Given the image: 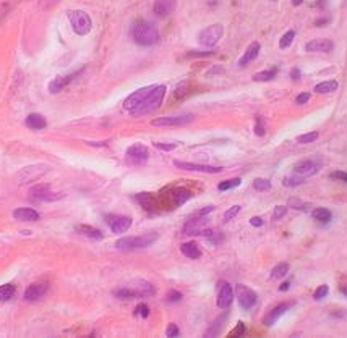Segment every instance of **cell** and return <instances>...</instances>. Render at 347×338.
<instances>
[{
  "label": "cell",
  "mask_w": 347,
  "mask_h": 338,
  "mask_svg": "<svg viewBox=\"0 0 347 338\" xmlns=\"http://www.w3.org/2000/svg\"><path fill=\"white\" fill-rule=\"evenodd\" d=\"M166 91H167V88L164 84L155 86L149 94L141 100V104H138L133 110L130 112V115L143 117V115H149V114H152V112H156L161 107L162 100H164Z\"/></svg>",
  "instance_id": "cell-1"
},
{
  "label": "cell",
  "mask_w": 347,
  "mask_h": 338,
  "mask_svg": "<svg viewBox=\"0 0 347 338\" xmlns=\"http://www.w3.org/2000/svg\"><path fill=\"white\" fill-rule=\"evenodd\" d=\"M131 39L135 40V44L138 46H155L159 43V31L158 28L149 23V22H138L131 28Z\"/></svg>",
  "instance_id": "cell-2"
},
{
  "label": "cell",
  "mask_w": 347,
  "mask_h": 338,
  "mask_svg": "<svg viewBox=\"0 0 347 338\" xmlns=\"http://www.w3.org/2000/svg\"><path fill=\"white\" fill-rule=\"evenodd\" d=\"M152 294H156V288L149 282H138L135 285L122 286V288L114 290V296H117L119 300H130V301L138 298H148V296Z\"/></svg>",
  "instance_id": "cell-3"
},
{
  "label": "cell",
  "mask_w": 347,
  "mask_h": 338,
  "mask_svg": "<svg viewBox=\"0 0 347 338\" xmlns=\"http://www.w3.org/2000/svg\"><path fill=\"white\" fill-rule=\"evenodd\" d=\"M158 233L155 231H149V233H145V235H140V237H125V238H120L117 240L115 243V248L120 249V251H135V249H143V248H148L152 243L158 241Z\"/></svg>",
  "instance_id": "cell-4"
},
{
  "label": "cell",
  "mask_w": 347,
  "mask_h": 338,
  "mask_svg": "<svg viewBox=\"0 0 347 338\" xmlns=\"http://www.w3.org/2000/svg\"><path fill=\"white\" fill-rule=\"evenodd\" d=\"M68 19H70L71 28H73V31L78 36H86L91 31V28H93V22H91L89 15L83 12V10H70Z\"/></svg>",
  "instance_id": "cell-5"
},
{
  "label": "cell",
  "mask_w": 347,
  "mask_h": 338,
  "mask_svg": "<svg viewBox=\"0 0 347 338\" xmlns=\"http://www.w3.org/2000/svg\"><path fill=\"white\" fill-rule=\"evenodd\" d=\"M222 34H224V26L222 25H219V23L211 25V26L203 29L198 34V43L203 47H214L221 40Z\"/></svg>",
  "instance_id": "cell-6"
},
{
  "label": "cell",
  "mask_w": 347,
  "mask_h": 338,
  "mask_svg": "<svg viewBox=\"0 0 347 338\" xmlns=\"http://www.w3.org/2000/svg\"><path fill=\"white\" fill-rule=\"evenodd\" d=\"M29 196L36 201H43V202H55L65 198L64 193H57L52 191V188L49 184H37V186H33L29 189Z\"/></svg>",
  "instance_id": "cell-7"
},
{
  "label": "cell",
  "mask_w": 347,
  "mask_h": 338,
  "mask_svg": "<svg viewBox=\"0 0 347 338\" xmlns=\"http://www.w3.org/2000/svg\"><path fill=\"white\" fill-rule=\"evenodd\" d=\"M149 159V151L146 146L143 144H133L127 149V154H125V162L128 165H133V167H140V165H145Z\"/></svg>",
  "instance_id": "cell-8"
},
{
  "label": "cell",
  "mask_w": 347,
  "mask_h": 338,
  "mask_svg": "<svg viewBox=\"0 0 347 338\" xmlns=\"http://www.w3.org/2000/svg\"><path fill=\"white\" fill-rule=\"evenodd\" d=\"M236 298H237V301H239L242 309L248 311V309H252L255 304H257L258 296H257V293H255L252 288H248L247 285L239 283L236 286Z\"/></svg>",
  "instance_id": "cell-9"
},
{
  "label": "cell",
  "mask_w": 347,
  "mask_h": 338,
  "mask_svg": "<svg viewBox=\"0 0 347 338\" xmlns=\"http://www.w3.org/2000/svg\"><path fill=\"white\" fill-rule=\"evenodd\" d=\"M47 165H31V167H25L22 172L16 175V180L20 184H25V183H31V181H36L39 180L41 177L44 175V173L47 172Z\"/></svg>",
  "instance_id": "cell-10"
},
{
  "label": "cell",
  "mask_w": 347,
  "mask_h": 338,
  "mask_svg": "<svg viewBox=\"0 0 347 338\" xmlns=\"http://www.w3.org/2000/svg\"><path fill=\"white\" fill-rule=\"evenodd\" d=\"M106 223L109 228L114 233H125L131 227V219L127 215H119V214H109L106 215Z\"/></svg>",
  "instance_id": "cell-11"
},
{
  "label": "cell",
  "mask_w": 347,
  "mask_h": 338,
  "mask_svg": "<svg viewBox=\"0 0 347 338\" xmlns=\"http://www.w3.org/2000/svg\"><path fill=\"white\" fill-rule=\"evenodd\" d=\"M174 167L187 172H198V173H208V175H216L222 172V167H213V165H201V163H191V162H182L174 160Z\"/></svg>",
  "instance_id": "cell-12"
},
{
  "label": "cell",
  "mask_w": 347,
  "mask_h": 338,
  "mask_svg": "<svg viewBox=\"0 0 347 338\" xmlns=\"http://www.w3.org/2000/svg\"><path fill=\"white\" fill-rule=\"evenodd\" d=\"M195 120L193 115H179V117H161L151 121L152 126H187Z\"/></svg>",
  "instance_id": "cell-13"
},
{
  "label": "cell",
  "mask_w": 347,
  "mask_h": 338,
  "mask_svg": "<svg viewBox=\"0 0 347 338\" xmlns=\"http://www.w3.org/2000/svg\"><path fill=\"white\" fill-rule=\"evenodd\" d=\"M294 172L300 177L309 178V177H313L320 172V163L316 160H312V159H305V160H300V162L295 163Z\"/></svg>",
  "instance_id": "cell-14"
},
{
  "label": "cell",
  "mask_w": 347,
  "mask_h": 338,
  "mask_svg": "<svg viewBox=\"0 0 347 338\" xmlns=\"http://www.w3.org/2000/svg\"><path fill=\"white\" fill-rule=\"evenodd\" d=\"M49 291V283L47 282H34L26 288L25 291V300L29 303H34L41 298H44V294Z\"/></svg>",
  "instance_id": "cell-15"
},
{
  "label": "cell",
  "mask_w": 347,
  "mask_h": 338,
  "mask_svg": "<svg viewBox=\"0 0 347 338\" xmlns=\"http://www.w3.org/2000/svg\"><path fill=\"white\" fill-rule=\"evenodd\" d=\"M334 49V43L331 39H326V37H321V39H312L310 43L305 46V50L307 52H321V54H330L333 52Z\"/></svg>",
  "instance_id": "cell-16"
},
{
  "label": "cell",
  "mask_w": 347,
  "mask_h": 338,
  "mask_svg": "<svg viewBox=\"0 0 347 338\" xmlns=\"http://www.w3.org/2000/svg\"><path fill=\"white\" fill-rule=\"evenodd\" d=\"M234 301V290L227 282L219 283V293H218V307L219 309H229Z\"/></svg>",
  "instance_id": "cell-17"
},
{
  "label": "cell",
  "mask_w": 347,
  "mask_h": 338,
  "mask_svg": "<svg viewBox=\"0 0 347 338\" xmlns=\"http://www.w3.org/2000/svg\"><path fill=\"white\" fill-rule=\"evenodd\" d=\"M206 225H208V220L203 217V215L195 214V217H191L185 223V227H183V235H187V237H191V235H201V231L205 230Z\"/></svg>",
  "instance_id": "cell-18"
},
{
  "label": "cell",
  "mask_w": 347,
  "mask_h": 338,
  "mask_svg": "<svg viewBox=\"0 0 347 338\" xmlns=\"http://www.w3.org/2000/svg\"><path fill=\"white\" fill-rule=\"evenodd\" d=\"M292 306H294V303H281V304H278L276 307H273V309H271V311H268V314L264 315L263 324L266 325V327L274 325V324L278 322L279 317H281V315H284L285 312H287Z\"/></svg>",
  "instance_id": "cell-19"
},
{
  "label": "cell",
  "mask_w": 347,
  "mask_h": 338,
  "mask_svg": "<svg viewBox=\"0 0 347 338\" xmlns=\"http://www.w3.org/2000/svg\"><path fill=\"white\" fill-rule=\"evenodd\" d=\"M152 88H155V86H146V88H141V89L135 91L133 94H130V96L124 100V109H125L127 112H131L138 104H141V100L149 94V92L152 91Z\"/></svg>",
  "instance_id": "cell-20"
},
{
  "label": "cell",
  "mask_w": 347,
  "mask_h": 338,
  "mask_svg": "<svg viewBox=\"0 0 347 338\" xmlns=\"http://www.w3.org/2000/svg\"><path fill=\"white\" fill-rule=\"evenodd\" d=\"M80 73H81V71H75V73L67 75V76H57L54 81H50V83H49V92H50V94H59V92L64 91L76 76H80Z\"/></svg>",
  "instance_id": "cell-21"
},
{
  "label": "cell",
  "mask_w": 347,
  "mask_h": 338,
  "mask_svg": "<svg viewBox=\"0 0 347 338\" xmlns=\"http://www.w3.org/2000/svg\"><path fill=\"white\" fill-rule=\"evenodd\" d=\"M177 7V0H155V5H152V12H155L156 16L164 18L169 16L174 10Z\"/></svg>",
  "instance_id": "cell-22"
},
{
  "label": "cell",
  "mask_w": 347,
  "mask_h": 338,
  "mask_svg": "<svg viewBox=\"0 0 347 338\" xmlns=\"http://www.w3.org/2000/svg\"><path fill=\"white\" fill-rule=\"evenodd\" d=\"M260 49H261V46H260V43H252L248 47H247V50H245V54L242 55V58L239 60V67H247L248 64H252V61L258 57V54H260Z\"/></svg>",
  "instance_id": "cell-23"
},
{
  "label": "cell",
  "mask_w": 347,
  "mask_h": 338,
  "mask_svg": "<svg viewBox=\"0 0 347 338\" xmlns=\"http://www.w3.org/2000/svg\"><path fill=\"white\" fill-rule=\"evenodd\" d=\"M13 219L18 222H37L39 220V214L34 209L29 207H22L13 210Z\"/></svg>",
  "instance_id": "cell-24"
},
{
  "label": "cell",
  "mask_w": 347,
  "mask_h": 338,
  "mask_svg": "<svg viewBox=\"0 0 347 338\" xmlns=\"http://www.w3.org/2000/svg\"><path fill=\"white\" fill-rule=\"evenodd\" d=\"M75 230L83 235L85 238H89V240H94V241H101L104 238V233L101 231L99 228H94V227H89V225H76Z\"/></svg>",
  "instance_id": "cell-25"
},
{
  "label": "cell",
  "mask_w": 347,
  "mask_h": 338,
  "mask_svg": "<svg viewBox=\"0 0 347 338\" xmlns=\"http://www.w3.org/2000/svg\"><path fill=\"white\" fill-rule=\"evenodd\" d=\"M25 125L29 130H36L37 131V130H44L47 126V121H46V118L41 115V114H31V115L26 117Z\"/></svg>",
  "instance_id": "cell-26"
},
{
  "label": "cell",
  "mask_w": 347,
  "mask_h": 338,
  "mask_svg": "<svg viewBox=\"0 0 347 338\" xmlns=\"http://www.w3.org/2000/svg\"><path fill=\"white\" fill-rule=\"evenodd\" d=\"M180 251L183 256H187L188 259H200L201 258V249L198 248V244L195 241L183 243L180 246Z\"/></svg>",
  "instance_id": "cell-27"
},
{
  "label": "cell",
  "mask_w": 347,
  "mask_h": 338,
  "mask_svg": "<svg viewBox=\"0 0 347 338\" xmlns=\"http://www.w3.org/2000/svg\"><path fill=\"white\" fill-rule=\"evenodd\" d=\"M135 199L138 201V204L145 210L151 212V210H155V207H156V199H155V196H152L151 193H140V194H137Z\"/></svg>",
  "instance_id": "cell-28"
},
{
  "label": "cell",
  "mask_w": 347,
  "mask_h": 338,
  "mask_svg": "<svg viewBox=\"0 0 347 338\" xmlns=\"http://www.w3.org/2000/svg\"><path fill=\"white\" fill-rule=\"evenodd\" d=\"M172 198H174V202H176V206H182V204H185L191 198V191L187 188H176L172 191Z\"/></svg>",
  "instance_id": "cell-29"
},
{
  "label": "cell",
  "mask_w": 347,
  "mask_h": 338,
  "mask_svg": "<svg viewBox=\"0 0 347 338\" xmlns=\"http://www.w3.org/2000/svg\"><path fill=\"white\" fill-rule=\"evenodd\" d=\"M278 75V68L273 67L269 70H264V71H260V73H255L253 75V81H257V83H266V81H271L274 79Z\"/></svg>",
  "instance_id": "cell-30"
},
{
  "label": "cell",
  "mask_w": 347,
  "mask_h": 338,
  "mask_svg": "<svg viewBox=\"0 0 347 338\" xmlns=\"http://www.w3.org/2000/svg\"><path fill=\"white\" fill-rule=\"evenodd\" d=\"M336 89H338V81L330 79V81H323V83L316 84L313 91L318 92V94H330V92H334Z\"/></svg>",
  "instance_id": "cell-31"
},
{
  "label": "cell",
  "mask_w": 347,
  "mask_h": 338,
  "mask_svg": "<svg viewBox=\"0 0 347 338\" xmlns=\"http://www.w3.org/2000/svg\"><path fill=\"white\" fill-rule=\"evenodd\" d=\"M312 217H313L315 220L321 222V223H326V222H330V220H331L333 214H331V210H328L326 207H316V209L312 212Z\"/></svg>",
  "instance_id": "cell-32"
},
{
  "label": "cell",
  "mask_w": 347,
  "mask_h": 338,
  "mask_svg": "<svg viewBox=\"0 0 347 338\" xmlns=\"http://www.w3.org/2000/svg\"><path fill=\"white\" fill-rule=\"evenodd\" d=\"M289 264L287 262H281V264H278L276 267H274L273 270H271V280H279V279H282V277H285L289 273Z\"/></svg>",
  "instance_id": "cell-33"
},
{
  "label": "cell",
  "mask_w": 347,
  "mask_h": 338,
  "mask_svg": "<svg viewBox=\"0 0 347 338\" xmlns=\"http://www.w3.org/2000/svg\"><path fill=\"white\" fill-rule=\"evenodd\" d=\"M15 293H16L15 285H12V283L2 285L0 286V301H10L15 296Z\"/></svg>",
  "instance_id": "cell-34"
},
{
  "label": "cell",
  "mask_w": 347,
  "mask_h": 338,
  "mask_svg": "<svg viewBox=\"0 0 347 338\" xmlns=\"http://www.w3.org/2000/svg\"><path fill=\"white\" fill-rule=\"evenodd\" d=\"M303 181H305V177H300V175H287V177H284V180H282V184L285 188H295V186H300V184H303Z\"/></svg>",
  "instance_id": "cell-35"
},
{
  "label": "cell",
  "mask_w": 347,
  "mask_h": 338,
  "mask_svg": "<svg viewBox=\"0 0 347 338\" xmlns=\"http://www.w3.org/2000/svg\"><path fill=\"white\" fill-rule=\"evenodd\" d=\"M188 92H190V83L188 81H182V83L177 84L176 91H174V97H176L177 100H180V99L185 97Z\"/></svg>",
  "instance_id": "cell-36"
},
{
  "label": "cell",
  "mask_w": 347,
  "mask_h": 338,
  "mask_svg": "<svg viewBox=\"0 0 347 338\" xmlns=\"http://www.w3.org/2000/svg\"><path fill=\"white\" fill-rule=\"evenodd\" d=\"M318 138H320L318 131H310V133H305V135L297 136V142L299 144H312V142H315Z\"/></svg>",
  "instance_id": "cell-37"
},
{
  "label": "cell",
  "mask_w": 347,
  "mask_h": 338,
  "mask_svg": "<svg viewBox=\"0 0 347 338\" xmlns=\"http://www.w3.org/2000/svg\"><path fill=\"white\" fill-rule=\"evenodd\" d=\"M240 183H242V180H240V178H232V180H226V181H221V183L218 184V189H219V191H229V189H234V188H237Z\"/></svg>",
  "instance_id": "cell-38"
},
{
  "label": "cell",
  "mask_w": 347,
  "mask_h": 338,
  "mask_svg": "<svg viewBox=\"0 0 347 338\" xmlns=\"http://www.w3.org/2000/svg\"><path fill=\"white\" fill-rule=\"evenodd\" d=\"M294 39H295V31L294 29H291V31H287L282 37H281V40H279V47L281 49H289L291 46H292V43H294Z\"/></svg>",
  "instance_id": "cell-39"
},
{
  "label": "cell",
  "mask_w": 347,
  "mask_h": 338,
  "mask_svg": "<svg viewBox=\"0 0 347 338\" xmlns=\"http://www.w3.org/2000/svg\"><path fill=\"white\" fill-rule=\"evenodd\" d=\"M253 188L260 191V193H264V191H269L271 189V181L266 180V178H257L253 181Z\"/></svg>",
  "instance_id": "cell-40"
},
{
  "label": "cell",
  "mask_w": 347,
  "mask_h": 338,
  "mask_svg": "<svg viewBox=\"0 0 347 338\" xmlns=\"http://www.w3.org/2000/svg\"><path fill=\"white\" fill-rule=\"evenodd\" d=\"M289 207H292V209H297V210H303V212H307L309 210V207H310V204H307V202H302L300 199H297V198H292V199H289Z\"/></svg>",
  "instance_id": "cell-41"
},
{
  "label": "cell",
  "mask_w": 347,
  "mask_h": 338,
  "mask_svg": "<svg viewBox=\"0 0 347 338\" xmlns=\"http://www.w3.org/2000/svg\"><path fill=\"white\" fill-rule=\"evenodd\" d=\"M328 293H330L328 285H320L318 288L315 290V293H313V298H315L316 301H320V300L326 298V294H328Z\"/></svg>",
  "instance_id": "cell-42"
},
{
  "label": "cell",
  "mask_w": 347,
  "mask_h": 338,
  "mask_svg": "<svg viewBox=\"0 0 347 338\" xmlns=\"http://www.w3.org/2000/svg\"><path fill=\"white\" fill-rule=\"evenodd\" d=\"M224 321H226V315L219 317V319H218L216 322H214V325L211 327V329L206 332V335H209V336H211V335H218V333L221 332V327H222V322H224Z\"/></svg>",
  "instance_id": "cell-43"
},
{
  "label": "cell",
  "mask_w": 347,
  "mask_h": 338,
  "mask_svg": "<svg viewBox=\"0 0 347 338\" xmlns=\"http://www.w3.org/2000/svg\"><path fill=\"white\" fill-rule=\"evenodd\" d=\"M287 214V207L285 206H276L273 212V220H281L284 215Z\"/></svg>",
  "instance_id": "cell-44"
},
{
  "label": "cell",
  "mask_w": 347,
  "mask_h": 338,
  "mask_svg": "<svg viewBox=\"0 0 347 338\" xmlns=\"http://www.w3.org/2000/svg\"><path fill=\"white\" fill-rule=\"evenodd\" d=\"M182 300V293L177 291V290H170L166 296V301L167 303H179Z\"/></svg>",
  "instance_id": "cell-45"
},
{
  "label": "cell",
  "mask_w": 347,
  "mask_h": 338,
  "mask_svg": "<svg viewBox=\"0 0 347 338\" xmlns=\"http://www.w3.org/2000/svg\"><path fill=\"white\" fill-rule=\"evenodd\" d=\"M253 131H255V135H257V136H263L264 135V121H263L261 117L257 118V123H255Z\"/></svg>",
  "instance_id": "cell-46"
},
{
  "label": "cell",
  "mask_w": 347,
  "mask_h": 338,
  "mask_svg": "<svg viewBox=\"0 0 347 338\" xmlns=\"http://www.w3.org/2000/svg\"><path fill=\"white\" fill-rule=\"evenodd\" d=\"M240 212V206H234V207H230L226 214H224V222H229V220H232L236 215Z\"/></svg>",
  "instance_id": "cell-47"
},
{
  "label": "cell",
  "mask_w": 347,
  "mask_h": 338,
  "mask_svg": "<svg viewBox=\"0 0 347 338\" xmlns=\"http://www.w3.org/2000/svg\"><path fill=\"white\" fill-rule=\"evenodd\" d=\"M135 314H137V315H141L143 319H146V317L149 315V307H148L146 304H140V306H137Z\"/></svg>",
  "instance_id": "cell-48"
},
{
  "label": "cell",
  "mask_w": 347,
  "mask_h": 338,
  "mask_svg": "<svg viewBox=\"0 0 347 338\" xmlns=\"http://www.w3.org/2000/svg\"><path fill=\"white\" fill-rule=\"evenodd\" d=\"M333 180H339V181H342V183H347V172H342V170H336V172H333L331 175H330Z\"/></svg>",
  "instance_id": "cell-49"
},
{
  "label": "cell",
  "mask_w": 347,
  "mask_h": 338,
  "mask_svg": "<svg viewBox=\"0 0 347 338\" xmlns=\"http://www.w3.org/2000/svg\"><path fill=\"white\" fill-rule=\"evenodd\" d=\"M155 146L159 149V151H164V152H170L177 147V144L174 142V144H162V142H155Z\"/></svg>",
  "instance_id": "cell-50"
},
{
  "label": "cell",
  "mask_w": 347,
  "mask_h": 338,
  "mask_svg": "<svg viewBox=\"0 0 347 338\" xmlns=\"http://www.w3.org/2000/svg\"><path fill=\"white\" fill-rule=\"evenodd\" d=\"M179 333H180L179 327H177L176 324H169L167 330H166V335H167V336H179Z\"/></svg>",
  "instance_id": "cell-51"
},
{
  "label": "cell",
  "mask_w": 347,
  "mask_h": 338,
  "mask_svg": "<svg viewBox=\"0 0 347 338\" xmlns=\"http://www.w3.org/2000/svg\"><path fill=\"white\" fill-rule=\"evenodd\" d=\"M309 100H310V94H309V92H302V94H299V96H297V99H295V102H297L299 105L307 104Z\"/></svg>",
  "instance_id": "cell-52"
},
{
  "label": "cell",
  "mask_w": 347,
  "mask_h": 338,
  "mask_svg": "<svg viewBox=\"0 0 347 338\" xmlns=\"http://www.w3.org/2000/svg\"><path fill=\"white\" fill-rule=\"evenodd\" d=\"M243 332H245V325H243V322H239L236 329H234V330L230 332V336H239V335H243Z\"/></svg>",
  "instance_id": "cell-53"
},
{
  "label": "cell",
  "mask_w": 347,
  "mask_h": 338,
  "mask_svg": "<svg viewBox=\"0 0 347 338\" xmlns=\"http://www.w3.org/2000/svg\"><path fill=\"white\" fill-rule=\"evenodd\" d=\"M59 4V0H41V5L43 8H52Z\"/></svg>",
  "instance_id": "cell-54"
},
{
  "label": "cell",
  "mask_w": 347,
  "mask_h": 338,
  "mask_svg": "<svg viewBox=\"0 0 347 338\" xmlns=\"http://www.w3.org/2000/svg\"><path fill=\"white\" fill-rule=\"evenodd\" d=\"M291 78H292L294 81H300V78H302L300 70H299V68H292V70H291Z\"/></svg>",
  "instance_id": "cell-55"
},
{
  "label": "cell",
  "mask_w": 347,
  "mask_h": 338,
  "mask_svg": "<svg viewBox=\"0 0 347 338\" xmlns=\"http://www.w3.org/2000/svg\"><path fill=\"white\" fill-rule=\"evenodd\" d=\"M250 225H252V227H261V225H263V219L261 217H252L250 219Z\"/></svg>",
  "instance_id": "cell-56"
},
{
  "label": "cell",
  "mask_w": 347,
  "mask_h": 338,
  "mask_svg": "<svg viewBox=\"0 0 347 338\" xmlns=\"http://www.w3.org/2000/svg\"><path fill=\"white\" fill-rule=\"evenodd\" d=\"M214 210V206H208V207H205V209H201V210H198L197 212V215H203V217H206L208 214H211Z\"/></svg>",
  "instance_id": "cell-57"
},
{
  "label": "cell",
  "mask_w": 347,
  "mask_h": 338,
  "mask_svg": "<svg viewBox=\"0 0 347 338\" xmlns=\"http://www.w3.org/2000/svg\"><path fill=\"white\" fill-rule=\"evenodd\" d=\"M339 291H341V293L345 296V298H347V277H345V279L339 283Z\"/></svg>",
  "instance_id": "cell-58"
},
{
  "label": "cell",
  "mask_w": 347,
  "mask_h": 338,
  "mask_svg": "<svg viewBox=\"0 0 347 338\" xmlns=\"http://www.w3.org/2000/svg\"><path fill=\"white\" fill-rule=\"evenodd\" d=\"M289 286H291V282H284V283L279 286V291H287V290H289Z\"/></svg>",
  "instance_id": "cell-59"
},
{
  "label": "cell",
  "mask_w": 347,
  "mask_h": 338,
  "mask_svg": "<svg viewBox=\"0 0 347 338\" xmlns=\"http://www.w3.org/2000/svg\"><path fill=\"white\" fill-rule=\"evenodd\" d=\"M291 2H292V5H294V7H300V5L305 2V0H291Z\"/></svg>",
  "instance_id": "cell-60"
},
{
  "label": "cell",
  "mask_w": 347,
  "mask_h": 338,
  "mask_svg": "<svg viewBox=\"0 0 347 338\" xmlns=\"http://www.w3.org/2000/svg\"><path fill=\"white\" fill-rule=\"evenodd\" d=\"M330 19H318V22H316V26H320V25H324V23H328Z\"/></svg>",
  "instance_id": "cell-61"
},
{
  "label": "cell",
  "mask_w": 347,
  "mask_h": 338,
  "mask_svg": "<svg viewBox=\"0 0 347 338\" xmlns=\"http://www.w3.org/2000/svg\"><path fill=\"white\" fill-rule=\"evenodd\" d=\"M271 2H276V0H271Z\"/></svg>",
  "instance_id": "cell-62"
}]
</instances>
